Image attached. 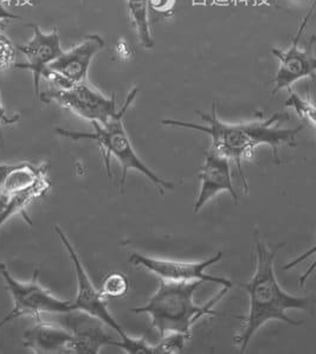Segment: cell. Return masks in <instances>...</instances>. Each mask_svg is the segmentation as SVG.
<instances>
[{
  "mask_svg": "<svg viewBox=\"0 0 316 354\" xmlns=\"http://www.w3.org/2000/svg\"><path fill=\"white\" fill-rule=\"evenodd\" d=\"M198 115L207 124H192L173 119L162 120L161 124L169 127L192 129L209 136L212 141L211 149L229 159L230 162H234L245 194H248L249 186L248 177L243 171V161L252 159L256 149L259 146H268L271 149V158L276 164H279V149L282 147H296V136L304 128V126L284 127V121L289 120V115L281 113H275L268 119H264L263 113H259L257 119L249 122H224L218 118L216 102L210 114L198 111Z\"/></svg>",
  "mask_w": 316,
  "mask_h": 354,
  "instance_id": "obj_1",
  "label": "cell"
},
{
  "mask_svg": "<svg viewBox=\"0 0 316 354\" xmlns=\"http://www.w3.org/2000/svg\"><path fill=\"white\" fill-rule=\"evenodd\" d=\"M254 252L251 256L254 272L250 281L241 284L249 295V310L245 317H237L243 322L232 342L241 352L247 350L251 339L259 328L271 320H281L292 326H301L304 322H296L288 317L290 309L307 310L310 305L309 297H294L281 288L276 279V256L284 244L271 248L259 239L254 231Z\"/></svg>",
  "mask_w": 316,
  "mask_h": 354,
  "instance_id": "obj_2",
  "label": "cell"
},
{
  "mask_svg": "<svg viewBox=\"0 0 316 354\" xmlns=\"http://www.w3.org/2000/svg\"><path fill=\"white\" fill-rule=\"evenodd\" d=\"M201 281L174 282L160 280L159 288L149 297L144 306L131 309L133 313L147 314L151 324L160 337L171 333L183 334L192 338V327L204 317H219L221 314L212 309L217 302L225 297L229 288L223 287L216 297L204 306L194 302L193 297Z\"/></svg>",
  "mask_w": 316,
  "mask_h": 354,
  "instance_id": "obj_3",
  "label": "cell"
},
{
  "mask_svg": "<svg viewBox=\"0 0 316 354\" xmlns=\"http://www.w3.org/2000/svg\"><path fill=\"white\" fill-rule=\"evenodd\" d=\"M138 91H139L138 87L131 89L124 106L120 108V111H118L115 115L113 116L107 124H100L97 122H91L94 127V133L75 132L64 128H56V133L58 136H64L70 140L94 141L95 144L99 146L100 153L107 169L109 179H111V159L114 158L121 167V179H120L121 191H124L128 171L136 169L139 174L152 181L161 194H165L166 191L174 189V184L172 181L165 180L159 177L154 171L145 164L144 161L140 159L134 146L131 144V138L124 128V115L129 106L136 100Z\"/></svg>",
  "mask_w": 316,
  "mask_h": 354,
  "instance_id": "obj_4",
  "label": "cell"
},
{
  "mask_svg": "<svg viewBox=\"0 0 316 354\" xmlns=\"http://www.w3.org/2000/svg\"><path fill=\"white\" fill-rule=\"evenodd\" d=\"M0 275L13 300L12 310L0 320V330L18 317H32L39 320L43 313L64 314L74 310L73 301L59 299L39 283V269L35 270L31 281L21 282L13 277L6 264L0 263Z\"/></svg>",
  "mask_w": 316,
  "mask_h": 354,
  "instance_id": "obj_5",
  "label": "cell"
},
{
  "mask_svg": "<svg viewBox=\"0 0 316 354\" xmlns=\"http://www.w3.org/2000/svg\"><path fill=\"white\" fill-rule=\"evenodd\" d=\"M39 99L44 103H57L80 118L100 124H107L118 113L115 95L107 96L88 81L66 89L53 88L43 91L39 93Z\"/></svg>",
  "mask_w": 316,
  "mask_h": 354,
  "instance_id": "obj_6",
  "label": "cell"
},
{
  "mask_svg": "<svg viewBox=\"0 0 316 354\" xmlns=\"http://www.w3.org/2000/svg\"><path fill=\"white\" fill-rule=\"evenodd\" d=\"M315 5H312L309 8L308 13L304 16V21L297 29L295 38L292 39V46L287 50H279L277 48H272L271 53L279 61V71L276 73L275 77L271 81L274 83V89L271 94L274 95L284 89H292L294 83L306 79V77H315L316 59L314 54V46H315V37L312 36L309 41L308 46L306 48H300L301 36L307 28L313 13H314Z\"/></svg>",
  "mask_w": 316,
  "mask_h": 354,
  "instance_id": "obj_7",
  "label": "cell"
},
{
  "mask_svg": "<svg viewBox=\"0 0 316 354\" xmlns=\"http://www.w3.org/2000/svg\"><path fill=\"white\" fill-rule=\"evenodd\" d=\"M104 46L106 41L99 35L86 36L80 44L63 51L54 62L50 63L41 79H46L57 89H66L84 82L93 59Z\"/></svg>",
  "mask_w": 316,
  "mask_h": 354,
  "instance_id": "obj_8",
  "label": "cell"
},
{
  "mask_svg": "<svg viewBox=\"0 0 316 354\" xmlns=\"http://www.w3.org/2000/svg\"><path fill=\"white\" fill-rule=\"evenodd\" d=\"M224 252H218L210 259L199 262H184V261L162 260L151 256L142 255L140 252H133L129 256V262L134 267L142 268L147 272L158 276L160 280L174 281V282H212L221 284L223 287L231 289L234 282L222 276L210 275L205 272L207 268L222 260Z\"/></svg>",
  "mask_w": 316,
  "mask_h": 354,
  "instance_id": "obj_9",
  "label": "cell"
},
{
  "mask_svg": "<svg viewBox=\"0 0 316 354\" xmlns=\"http://www.w3.org/2000/svg\"><path fill=\"white\" fill-rule=\"evenodd\" d=\"M55 231L66 248L70 260L74 266L75 275H76V281H77V292H76V299L73 301V308L74 310H82L84 313L91 314L93 317H97L101 322H104L111 330L116 332L120 339L126 338L127 333L124 332V328L108 310L106 299H103L99 289L95 287V284L93 283V281L83 267L82 261L80 259L74 245L68 239V236L58 225L55 227Z\"/></svg>",
  "mask_w": 316,
  "mask_h": 354,
  "instance_id": "obj_10",
  "label": "cell"
},
{
  "mask_svg": "<svg viewBox=\"0 0 316 354\" xmlns=\"http://www.w3.org/2000/svg\"><path fill=\"white\" fill-rule=\"evenodd\" d=\"M61 325L73 335L70 352L81 354H97L104 346H115L118 340L108 333V326L97 317L82 310H71L61 314Z\"/></svg>",
  "mask_w": 316,
  "mask_h": 354,
  "instance_id": "obj_11",
  "label": "cell"
},
{
  "mask_svg": "<svg viewBox=\"0 0 316 354\" xmlns=\"http://www.w3.org/2000/svg\"><path fill=\"white\" fill-rule=\"evenodd\" d=\"M33 36L28 43L17 46L26 58V62L16 64L19 69H26L32 73L35 93L39 96V83L50 63L62 54L61 37L57 28L50 33H44L38 25H31Z\"/></svg>",
  "mask_w": 316,
  "mask_h": 354,
  "instance_id": "obj_12",
  "label": "cell"
},
{
  "mask_svg": "<svg viewBox=\"0 0 316 354\" xmlns=\"http://www.w3.org/2000/svg\"><path fill=\"white\" fill-rule=\"evenodd\" d=\"M201 187L196 202L193 204V212L198 214L207 203L221 192H229L234 202L239 201V196L234 189L231 179L230 161L219 153L210 149L206 152L205 159L199 169Z\"/></svg>",
  "mask_w": 316,
  "mask_h": 354,
  "instance_id": "obj_13",
  "label": "cell"
},
{
  "mask_svg": "<svg viewBox=\"0 0 316 354\" xmlns=\"http://www.w3.org/2000/svg\"><path fill=\"white\" fill-rule=\"evenodd\" d=\"M73 335L62 325L36 320L29 330H25L23 344L36 354L66 353L70 352Z\"/></svg>",
  "mask_w": 316,
  "mask_h": 354,
  "instance_id": "obj_14",
  "label": "cell"
},
{
  "mask_svg": "<svg viewBox=\"0 0 316 354\" xmlns=\"http://www.w3.org/2000/svg\"><path fill=\"white\" fill-rule=\"evenodd\" d=\"M48 169L46 164H0V192L28 191L38 186L51 185Z\"/></svg>",
  "mask_w": 316,
  "mask_h": 354,
  "instance_id": "obj_15",
  "label": "cell"
},
{
  "mask_svg": "<svg viewBox=\"0 0 316 354\" xmlns=\"http://www.w3.org/2000/svg\"><path fill=\"white\" fill-rule=\"evenodd\" d=\"M50 189L51 185H44L28 191L0 192V227L16 214H21L30 225H32L26 211L33 202L44 197Z\"/></svg>",
  "mask_w": 316,
  "mask_h": 354,
  "instance_id": "obj_16",
  "label": "cell"
},
{
  "mask_svg": "<svg viewBox=\"0 0 316 354\" xmlns=\"http://www.w3.org/2000/svg\"><path fill=\"white\" fill-rule=\"evenodd\" d=\"M126 3L131 23L138 33L140 44L146 49H151L154 46V41L148 18V0H126Z\"/></svg>",
  "mask_w": 316,
  "mask_h": 354,
  "instance_id": "obj_17",
  "label": "cell"
},
{
  "mask_svg": "<svg viewBox=\"0 0 316 354\" xmlns=\"http://www.w3.org/2000/svg\"><path fill=\"white\" fill-rule=\"evenodd\" d=\"M131 283L124 272H113L103 279L99 289L103 299H121L127 295Z\"/></svg>",
  "mask_w": 316,
  "mask_h": 354,
  "instance_id": "obj_18",
  "label": "cell"
},
{
  "mask_svg": "<svg viewBox=\"0 0 316 354\" xmlns=\"http://www.w3.org/2000/svg\"><path fill=\"white\" fill-rule=\"evenodd\" d=\"M290 95L287 101L284 102L286 107L292 108L301 120L307 121L312 127H315V104L310 97L304 99L299 94H296L292 89H289Z\"/></svg>",
  "mask_w": 316,
  "mask_h": 354,
  "instance_id": "obj_19",
  "label": "cell"
},
{
  "mask_svg": "<svg viewBox=\"0 0 316 354\" xmlns=\"http://www.w3.org/2000/svg\"><path fill=\"white\" fill-rule=\"evenodd\" d=\"M161 338L162 340L154 346L156 354L181 353L185 348L186 340H189L185 335L178 333L167 334Z\"/></svg>",
  "mask_w": 316,
  "mask_h": 354,
  "instance_id": "obj_20",
  "label": "cell"
},
{
  "mask_svg": "<svg viewBox=\"0 0 316 354\" xmlns=\"http://www.w3.org/2000/svg\"><path fill=\"white\" fill-rule=\"evenodd\" d=\"M115 346L122 348L126 353L131 354H156L154 346L145 338H131L127 334V337L120 339L116 342Z\"/></svg>",
  "mask_w": 316,
  "mask_h": 354,
  "instance_id": "obj_21",
  "label": "cell"
},
{
  "mask_svg": "<svg viewBox=\"0 0 316 354\" xmlns=\"http://www.w3.org/2000/svg\"><path fill=\"white\" fill-rule=\"evenodd\" d=\"M15 57L13 54V46L6 38L0 36V71L12 64V59Z\"/></svg>",
  "mask_w": 316,
  "mask_h": 354,
  "instance_id": "obj_22",
  "label": "cell"
},
{
  "mask_svg": "<svg viewBox=\"0 0 316 354\" xmlns=\"http://www.w3.org/2000/svg\"><path fill=\"white\" fill-rule=\"evenodd\" d=\"M176 4V0H148V8L156 12L165 13L171 11Z\"/></svg>",
  "mask_w": 316,
  "mask_h": 354,
  "instance_id": "obj_23",
  "label": "cell"
},
{
  "mask_svg": "<svg viewBox=\"0 0 316 354\" xmlns=\"http://www.w3.org/2000/svg\"><path fill=\"white\" fill-rule=\"evenodd\" d=\"M18 120H19V115L8 114L4 106H3V101H1V96H0V141L1 142H3V136H1L3 124H15Z\"/></svg>",
  "mask_w": 316,
  "mask_h": 354,
  "instance_id": "obj_24",
  "label": "cell"
},
{
  "mask_svg": "<svg viewBox=\"0 0 316 354\" xmlns=\"http://www.w3.org/2000/svg\"><path fill=\"white\" fill-rule=\"evenodd\" d=\"M11 19H21V17L16 16V15L10 12L0 3V24L4 23V21H11Z\"/></svg>",
  "mask_w": 316,
  "mask_h": 354,
  "instance_id": "obj_25",
  "label": "cell"
}]
</instances>
